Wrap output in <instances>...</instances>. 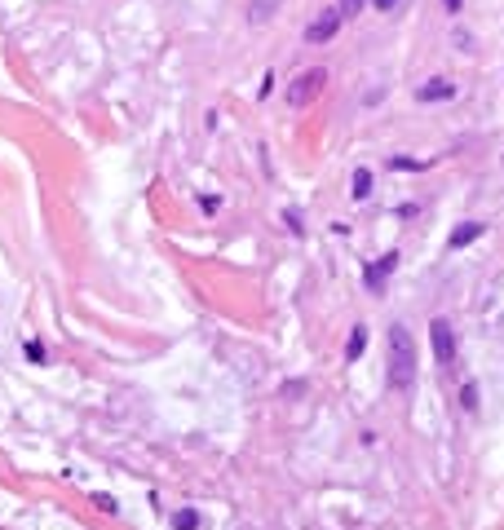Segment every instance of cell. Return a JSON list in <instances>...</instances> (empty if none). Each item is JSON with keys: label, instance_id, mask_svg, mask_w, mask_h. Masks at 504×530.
I'll use <instances>...</instances> for the list:
<instances>
[{"label": "cell", "instance_id": "obj_1", "mask_svg": "<svg viewBox=\"0 0 504 530\" xmlns=\"http://www.w3.org/2000/svg\"><path fill=\"white\" fill-rule=\"evenodd\" d=\"M385 371H389V389H412L416 384V341L403 323H394L385 336Z\"/></svg>", "mask_w": 504, "mask_h": 530}, {"label": "cell", "instance_id": "obj_8", "mask_svg": "<svg viewBox=\"0 0 504 530\" xmlns=\"http://www.w3.org/2000/svg\"><path fill=\"white\" fill-rule=\"evenodd\" d=\"M371 182H376V177H371V168H354V177H350V199H354V203H367V199H371Z\"/></svg>", "mask_w": 504, "mask_h": 530}, {"label": "cell", "instance_id": "obj_20", "mask_svg": "<svg viewBox=\"0 0 504 530\" xmlns=\"http://www.w3.org/2000/svg\"><path fill=\"white\" fill-rule=\"evenodd\" d=\"M442 5H447V14L455 18V14H460V9H464V0H442Z\"/></svg>", "mask_w": 504, "mask_h": 530}, {"label": "cell", "instance_id": "obj_18", "mask_svg": "<svg viewBox=\"0 0 504 530\" xmlns=\"http://www.w3.org/2000/svg\"><path fill=\"white\" fill-rule=\"evenodd\" d=\"M199 208H203V212H217V208H221V199H217V195H203V199H199Z\"/></svg>", "mask_w": 504, "mask_h": 530}, {"label": "cell", "instance_id": "obj_2", "mask_svg": "<svg viewBox=\"0 0 504 530\" xmlns=\"http://www.w3.org/2000/svg\"><path fill=\"white\" fill-rule=\"evenodd\" d=\"M323 84H328V67H310V71H301V76L292 80V89H287V102H292V106L314 102L319 93H323Z\"/></svg>", "mask_w": 504, "mask_h": 530}, {"label": "cell", "instance_id": "obj_15", "mask_svg": "<svg viewBox=\"0 0 504 530\" xmlns=\"http://www.w3.org/2000/svg\"><path fill=\"white\" fill-rule=\"evenodd\" d=\"M283 221H287V230H292V234H305V221H301V212H296V208H287Z\"/></svg>", "mask_w": 504, "mask_h": 530}, {"label": "cell", "instance_id": "obj_4", "mask_svg": "<svg viewBox=\"0 0 504 530\" xmlns=\"http://www.w3.org/2000/svg\"><path fill=\"white\" fill-rule=\"evenodd\" d=\"M455 93H460V84L447 80V76H434V80H425L416 89V102L420 106H442V102H455Z\"/></svg>", "mask_w": 504, "mask_h": 530}, {"label": "cell", "instance_id": "obj_19", "mask_svg": "<svg viewBox=\"0 0 504 530\" xmlns=\"http://www.w3.org/2000/svg\"><path fill=\"white\" fill-rule=\"evenodd\" d=\"M27 358H31V363H44V349L31 341V345H27Z\"/></svg>", "mask_w": 504, "mask_h": 530}, {"label": "cell", "instance_id": "obj_13", "mask_svg": "<svg viewBox=\"0 0 504 530\" xmlns=\"http://www.w3.org/2000/svg\"><path fill=\"white\" fill-rule=\"evenodd\" d=\"M460 407H464V411H478V384L473 380L460 384Z\"/></svg>", "mask_w": 504, "mask_h": 530}, {"label": "cell", "instance_id": "obj_12", "mask_svg": "<svg viewBox=\"0 0 504 530\" xmlns=\"http://www.w3.org/2000/svg\"><path fill=\"white\" fill-rule=\"evenodd\" d=\"M363 5H367V0H336V14H341L345 22H350V18H358V14H363Z\"/></svg>", "mask_w": 504, "mask_h": 530}, {"label": "cell", "instance_id": "obj_3", "mask_svg": "<svg viewBox=\"0 0 504 530\" xmlns=\"http://www.w3.org/2000/svg\"><path fill=\"white\" fill-rule=\"evenodd\" d=\"M429 345H434V358L442 367H451L455 363V327L447 318H434L429 323Z\"/></svg>", "mask_w": 504, "mask_h": 530}, {"label": "cell", "instance_id": "obj_11", "mask_svg": "<svg viewBox=\"0 0 504 530\" xmlns=\"http://www.w3.org/2000/svg\"><path fill=\"white\" fill-rule=\"evenodd\" d=\"M173 530H199V513L195 508H177L173 513Z\"/></svg>", "mask_w": 504, "mask_h": 530}, {"label": "cell", "instance_id": "obj_9", "mask_svg": "<svg viewBox=\"0 0 504 530\" xmlns=\"http://www.w3.org/2000/svg\"><path fill=\"white\" fill-rule=\"evenodd\" d=\"M363 349H367V327L358 323V327L350 332V345H345V363H358V358H363Z\"/></svg>", "mask_w": 504, "mask_h": 530}, {"label": "cell", "instance_id": "obj_7", "mask_svg": "<svg viewBox=\"0 0 504 530\" xmlns=\"http://www.w3.org/2000/svg\"><path fill=\"white\" fill-rule=\"evenodd\" d=\"M482 234H487V225H482V221H460V225L451 230L447 248H451V252H455V248H469V243H478Z\"/></svg>", "mask_w": 504, "mask_h": 530}, {"label": "cell", "instance_id": "obj_16", "mask_svg": "<svg viewBox=\"0 0 504 530\" xmlns=\"http://www.w3.org/2000/svg\"><path fill=\"white\" fill-rule=\"evenodd\" d=\"M89 499H93V504H98V508H102V513H111V517L119 513V504H115L111 495H102V490H98V495H89Z\"/></svg>", "mask_w": 504, "mask_h": 530}, {"label": "cell", "instance_id": "obj_17", "mask_svg": "<svg viewBox=\"0 0 504 530\" xmlns=\"http://www.w3.org/2000/svg\"><path fill=\"white\" fill-rule=\"evenodd\" d=\"M398 5H403V0H371V9H376V14H394Z\"/></svg>", "mask_w": 504, "mask_h": 530}, {"label": "cell", "instance_id": "obj_6", "mask_svg": "<svg viewBox=\"0 0 504 530\" xmlns=\"http://www.w3.org/2000/svg\"><path fill=\"white\" fill-rule=\"evenodd\" d=\"M341 22H345V18L336 14V5H332V9H323V14H319V18L305 27V40H310V44H328L332 35L341 31Z\"/></svg>", "mask_w": 504, "mask_h": 530}, {"label": "cell", "instance_id": "obj_10", "mask_svg": "<svg viewBox=\"0 0 504 530\" xmlns=\"http://www.w3.org/2000/svg\"><path fill=\"white\" fill-rule=\"evenodd\" d=\"M394 173H420V168H429V160H412V155H394L389 160Z\"/></svg>", "mask_w": 504, "mask_h": 530}, {"label": "cell", "instance_id": "obj_5", "mask_svg": "<svg viewBox=\"0 0 504 530\" xmlns=\"http://www.w3.org/2000/svg\"><path fill=\"white\" fill-rule=\"evenodd\" d=\"M394 270H398V252H385L380 261H367V265H363V283H367V292H371V296H380Z\"/></svg>", "mask_w": 504, "mask_h": 530}, {"label": "cell", "instance_id": "obj_14", "mask_svg": "<svg viewBox=\"0 0 504 530\" xmlns=\"http://www.w3.org/2000/svg\"><path fill=\"white\" fill-rule=\"evenodd\" d=\"M274 5H279V0H257V5H252V22H266L274 14Z\"/></svg>", "mask_w": 504, "mask_h": 530}]
</instances>
